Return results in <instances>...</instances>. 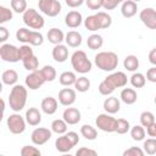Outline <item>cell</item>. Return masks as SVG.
<instances>
[{"label":"cell","instance_id":"50","mask_svg":"<svg viewBox=\"0 0 156 156\" xmlns=\"http://www.w3.org/2000/svg\"><path fill=\"white\" fill-rule=\"evenodd\" d=\"M90 10H99L102 7V0H84Z\"/></svg>","mask_w":156,"mask_h":156},{"label":"cell","instance_id":"5","mask_svg":"<svg viewBox=\"0 0 156 156\" xmlns=\"http://www.w3.org/2000/svg\"><path fill=\"white\" fill-rule=\"evenodd\" d=\"M78 143H79L78 133L72 130V132H66V133L61 134V136H58L55 140V146L58 152L65 154V152L71 151Z\"/></svg>","mask_w":156,"mask_h":156},{"label":"cell","instance_id":"1","mask_svg":"<svg viewBox=\"0 0 156 156\" xmlns=\"http://www.w3.org/2000/svg\"><path fill=\"white\" fill-rule=\"evenodd\" d=\"M128 82V78L124 72L117 71L108 74L100 84H99V93L104 96L111 95L116 88H123Z\"/></svg>","mask_w":156,"mask_h":156},{"label":"cell","instance_id":"4","mask_svg":"<svg viewBox=\"0 0 156 156\" xmlns=\"http://www.w3.org/2000/svg\"><path fill=\"white\" fill-rule=\"evenodd\" d=\"M71 66L76 72L85 74L91 71L93 63L83 50H76L71 56Z\"/></svg>","mask_w":156,"mask_h":156},{"label":"cell","instance_id":"58","mask_svg":"<svg viewBox=\"0 0 156 156\" xmlns=\"http://www.w3.org/2000/svg\"><path fill=\"white\" fill-rule=\"evenodd\" d=\"M132 1H134V2H139V1H141V0H132Z\"/></svg>","mask_w":156,"mask_h":156},{"label":"cell","instance_id":"26","mask_svg":"<svg viewBox=\"0 0 156 156\" xmlns=\"http://www.w3.org/2000/svg\"><path fill=\"white\" fill-rule=\"evenodd\" d=\"M76 78H77V76H76L74 72L65 71V72H62V73L60 74V77H58V82H60V84L63 85V87H71V85L74 84Z\"/></svg>","mask_w":156,"mask_h":156},{"label":"cell","instance_id":"52","mask_svg":"<svg viewBox=\"0 0 156 156\" xmlns=\"http://www.w3.org/2000/svg\"><path fill=\"white\" fill-rule=\"evenodd\" d=\"M9 37H10V32H9V29H7L6 27H4V26L0 24V43L4 44V43L9 39Z\"/></svg>","mask_w":156,"mask_h":156},{"label":"cell","instance_id":"38","mask_svg":"<svg viewBox=\"0 0 156 156\" xmlns=\"http://www.w3.org/2000/svg\"><path fill=\"white\" fill-rule=\"evenodd\" d=\"M11 10L16 13H23L27 7V0H10Z\"/></svg>","mask_w":156,"mask_h":156},{"label":"cell","instance_id":"39","mask_svg":"<svg viewBox=\"0 0 156 156\" xmlns=\"http://www.w3.org/2000/svg\"><path fill=\"white\" fill-rule=\"evenodd\" d=\"M22 63H23V67H24L27 71L32 72V71L38 69L39 60H38V57H37L35 55H33V56H30V57H28V58L23 60V61H22Z\"/></svg>","mask_w":156,"mask_h":156},{"label":"cell","instance_id":"12","mask_svg":"<svg viewBox=\"0 0 156 156\" xmlns=\"http://www.w3.org/2000/svg\"><path fill=\"white\" fill-rule=\"evenodd\" d=\"M24 83H26V87L29 88L30 90H37L45 83V79H44L40 69H35V71H32L26 77Z\"/></svg>","mask_w":156,"mask_h":156},{"label":"cell","instance_id":"53","mask_svg":"<svg viewBox=\"0 0 156 156\" xmlns=\"http://www.w3.org/2000/svg\"><path fill=\"white\" fill-rule=\"evenodd\" d=\"M65 1H66V5L68 7H72V9L79 7L84 4V0H65Z\"/></svg>","mask_w":156,"mask_h":156},{"label":"cell","instance_id":"35","mask_svg":"<svg viewBox=\"0 0 156 156\" xmlns=\"http://www.w3.org/2000/svg\"><path fill=\"white\" fill-rule=\"evenodd\" d=\"M84 21V27L85 29L90 30V32H96L100 29V24H99V21H98V17L95 15H90L88 16Z\"/></svg>","mask_w":156,"mask_h":156},{"label":"cell","instance_id":"28","mask_svg":"<svg viewBox=\"0 0 156 156\" xmlns=\"http://www.w3.org/2000/svg\"><path fill=\"white\" fill-rule=\"evenodd\" d=\"M95 16L98 17V21H99V24H100V29H106V28L111 27V24H112V17L107 12L99 11V12L95 13Z\"/></svg>","mask_w":156,"mask_h":156},{"label":"cell","instance_id":"29","mask_svg":"<svg viewBox=\"0 0 156 156\" xmlns=\"http://www.w3.org/2000/svg\"><path fill=\"white\" fill-rule=\"evenodd\" d=\"M102 44H104V39H102V37H101L100 34H91V35H89L88 39H87V45H88V48L91 49V50H98V49H100V48L102 46Z\"/></svg>","mask_w":156,"mask_h":156},{"label":"cell","instance_id":"47","mask_svg":"<svg viewBox=\"0 0 156 156\" xmlns=\"http://www.w3.org/2000/svg\"><path fill=\"white\" fill-rule=\"evenodd\" d=\"M144 150L138 146H130L129 149L123 151V156H144Z\"/></svg>","mask_w":156,"mask_h":156},{"label":"cell","instance_id":"20","mask_svg":"<svg viewBox=\"0 0 156 156\" xmlns=\"http://www.w3.org/2000/svg\"><path fill=\"white\" fill-rule=\"evenodd\" d=\"M26 123H28L29 126H39V123L41 122V113L37 107H29L26 111V116H24Z\"/></svg>","mask_w":156,"mask_h":156},{"label":"cell","instance_id":"56","mask_svg":"<svg viewBox=\"0 0 156 156\" xmlns=\"http://www.w3.org/2000/svg\"><path fill=\"white\" fill-rule=\"evenodd\" d=\"M5 108H6L5 101H4V99H1V98H0V123H1V121H2V118H4V112H5Z\"/></svg>","mask_w":156,"mask_h":156},{"label":"cell","instance_id":"6","mask_svg":"<svg viewBox=\"0 0 156 156\" xmlns=\"http://www.w3.org/2000/svg\"><path fill=\"white\" fill-rule=\"evenodd\" d=\"M22 15H23L22 20L24 24L32 29H41L45 24L44 17L35 9H27Z\"/></svg>","mask_w":156,"mask_h":156},{"label":"cell","instance_id":"14","mask_svg":"<svg viewBox=\"0 0 156 156\" xmlns=\"http://www.w3.org/2000/svg\"><path fill=\"white\" fill-rule=\"evenodd\" d=\"M77 99L76 90L72 88H63L58 91V102L62 106H71Z\"/></svg>","mask_w":156,"mask_h":156},{"label":"cell","instance_id":"15","mask_svg":"<svg viewBox=\"0 0 156 156\" xmlns=\"http://www.w3.org/2000/svg\"><path fill=\"white\" fill-rule=\"evenodd\" d=\"M80 118H82V115H80V111L76 107H67L63 113H62V119L69 124V126H74L77 123L80 122Z\"/></svg>","mask_w":156,"mask_h":156},{"label":"cell","instance_id":"11","mask_svg":"<svg viewBox=\"0 0 156 156\" xmlns=\"http://www.w3.org/2000/svg\"><path fill=\"white\" fill-rule=\"evenodd\" d=\"M52 135V132L49 129V128H44V127H38L35 128L32 134H30V139H32V143L34 145H44L45 143H48L50 140Z\"/></svg>","mask_w":156,"mask_h":156},{"label":"cell","instance_id":"31","mask_svg":"<svg viewBox=\"0 0 156 156\" xmlns=\"http://www.w3.org/2000/svg\"><path fill=\"white\" fill-rule=\"evenodd\" d=\"M80 134L87 140H95L98 138V130L90 124H83L80 127Z\"/></svg>","mask_w":156,"mask_h":156},{"label":"cell","instance_id":"36","mask_svg":"<svg viewBox=\"0 0 156 156\" xmlns=\"http://www.w3.org/2000/svg\"><path fill=\"white\" fill-rule=\"evenodd\" d=\"M40 72H41L44 79H45V82H52V80L56 79L57 73H56V69H55L51 65H45V66L40 69Z\"/></svg>","mask_w":156,"mask_h":156},{"label":"cell","instance_id":"43","mask_svg":"<svg viewBox=\"0 0 156 156\" xmlns=\"http://www.w3.org/2000/svg\"><path fill=\"white\" fill-rule=\"evenodd\" d=\"M143 147H144V152H146L147 155H155L156 154V139L149 138L144 140Z\"/></svg>","mask_w":156,"mask_h":156},{"label":"cell","instance_id":"42","mask_svg":"<svg viewBox=\"0 0 156 156\" xmlns=\"http://www.w3.org/2000/svg\"><path fill=\"white\" fill-rule=\"evenodd\" d=\"M155 123V116L150 111H144L140 113V124L143 127H149L150 124Z\"/></svg>","mask_w":156,"mask_h":156},{"label":"cell","instance_id":"24","mask_svg":"<svg viewBox=\"0 0 156 156\" xmlns=\"http://www.w3.org/2000/svg\"><path fill=\"white\" fill-rule=\"evenodd\" d=\"M46 38L49 40V43L56 45V44H61L63 40H65V34L61 29L58 28H51L48 30V34H46Z\"/></svg>","mask_w":156,"mask_h":156},{"label":"cell","instance_id":"19","mask_svg":"<svg viewBox=\"0 0 156 156\" xmlns=\"http://www.w3.org/2000/svg\"><path fill=\"white\" fill-rule=\"evenodd\" d=\"M51 55H52V58L56 62L62 63V62H65L68 58V49L63 44H56L54 46V49H52Z\"/></svg>","mask_w":156,"mask_h":156},{"label":"cell","instance_id":"16","mask_svg":"<svg viewBox=\"0 0 156 156\" xmlns=\"http://www.w3.org/2000/svg\"><path fill=\"white\" fill-rule=\"evenodd\" d=\"M82 23H83V16L79 11L73 10L65 16V24L68 28H78Z\"/></svg>","mask_w":156,"mask_h":156},{"label":"cell","instance_id":"48","mask_svg":"<svg viewBox=\"0 0 156 156\" xmlns=\"http://www.w3.org/2000/svg\"><path fill=\"white\" fill-rule=\"evenodd\" d=\"M124 0H102V7L105 10H113Z\"/></svg>","mask_w":156,"mask_h":156},{"label":"cell","instance_id":"30","mask_svg":"<svg viewBox=\"0 0 156 156\" xmlns=\"http://www.w3.org/2000/svg\"><path fill=\"white\" fill-rule=\"evenodd\" d=\"M73 85H74V88H76L77 91L85 93V91H88L90 89V80H89V78L82 76V77L76 78V82H74Z\"/></svg>","mask_w":156,"mask_h":156},{"label":"cell","instance_id":"55","mask_svg":"<svg viewBox=\"0 0 156 156\" xmlns=\"http://www.w3.org/2000/svg\"><path fill=\"white\" fill-rule=\"evenodd\" d=\"M149 61L151 65H156V48H152L149 52Z\"/></svg>","mask_w":156,"mask_h":156},{"label":"cell","instance_id":"8","mask_svg":"<svg viewBox=\"0 0 156 156\" xmlns=\"http://www.w3.org/2000/svg\"><path fill=\"white\" fill-rule=\"evenodd\" d=\"M38 6L39 10L49 17H56L62 10V6L58 0H39Z\"/></svg>","mask_w":156,"mask_h":156},{"label":"cell","instance_id":"45","mask_svg":"<svg viewBox=\"0 0 156 156\" xmlns=\"http://www.w3.org/2000/svg\"><path fill=\"white\" fill-rule=\"evenodd\" d=\"M29 33L30 29L23 27V28H18L16 32V39L23 44H28V39H29Z\"/></svg>","mask_w":156,"mask_h":156},{"label":"cell","instance_id":"33","mask_svg":"<svg viewBox=\"0 0 156 156\" xmlns=\"http://www.w3.org/2000/svg\"><path fill=\"white\" fill-rule=\"evenodd\" d=\"M129 132H130V136H132V139L134 141H141V140L145 139V134L146 133H145V129H144V127L141 124H136V126L132 127L129 129Z\"/></svg>","mask_w":156,"mask_h":156},{"label":"cell","instance_id":"7","mask_svg":"<svg viewBox=\"0 0 156 156\" xmlns=\"http://www.w3.org/2000/svg\"><path fill=\"white\" fill-rule=\"evenodd\" d=\"M6 126L12 134H22L26 130V119L18 112H15L7 117Z\"/></svg>","mask_w":156,"mask_h":156},{"label":"cell","instance_id":"54","mask_svg":"<svg viewBox=\"0 0 156 156\" xmlns=\"http://www.w3.org/2000/svg\"><path fill=\"white\" fill-rule=\"evenodd\" d=\"M150 138H155L156 136V122L150 124L149 127H146V132H145Z\"/></svg>","mask_w":156,"mask_h":156},{"label":"cell","instance_id":"23","mask_svg":"<svg viewBox=\"0 0 156 156\" xmlns=\"http://www.w3.org/2000/svg\"><path fill=\"white\" fill-rule=\"evenodd\" d=\"M119 98H121V101L124 102L126 105H133L136 101L138 95L133 88H123L119 94Z\"/></svg>","mask_w":156,"mask_h":156},{"label":"cell","instance_id":"34","mask_svg":"<svg viewBox=\"0 0 156 156\" xmlns=\"http://www.w3.org/2000/svg\"><path fill=\"white\" fill-rule=\"evenodd\" d=\"M129 82H130V84H132L133 88H143V87L145 85V83H146V78H145V76H144L143 73H140V72H134V73L130 76Z\"/></svg>","mask_w":156,"mask_h":156},{"label":"cell","instance_id":"13","mask_svg":"<svg viewBox=\"0 0 156 156\" xmlns=\"http://www.w3.org/2000/svg\"><path fill=\"white\" fill-rule=\"evenodd\" d=\"M139 18L143 22V24H145L147 28H156V11L154 7H145L144 10H141L139 13Z\"/></svg>","mask_w":156,"mask_h":156},{"label":"cell","instance_id":"32","mask_svg":"<svg viewBox=\"0 0 156 156\" xmlns=\"http://www.w3.org/2000/svg\"><path fill=\"white\" fill-rule=\"evenodd\" d=\"M67 123L62 119V118H57V119H54L51 122V132L52 133H56V134H63L67 132Z\"/></svg>","mask_w":156,"mask_h":156},{"label":"cell","instance_id":"22","mask_svg":"<svg viewBox=\"0 0 156 156\" xmlns=\"http://www.w3.org/2000/svg\"><path fill=\"white\" fill-rule=\"evenodd\" d=\"M65 41L69 48H78L80 46L83 38L82 34L77 30H69L67 34H65Z\"/></svg>","mask_w":156,"mask_h":156},{"label":"cell","instance_id":"10","mask_svg":"<svg viewBox=\"0 0 156 156\" xmlns=\"http://www.w3.org/2000/svg\"><path fill=\"white\" fill-rule=\"evenodd\" d=\"M0 57L2 61L5 62H18L20 61V56H18V48L15 46L13 44H9V43H4L0 46Z\"/></svg>","mask_w":156,"mask_h":156},{"label":"cell","instance_id":"41","mask_svg":"<svg viewBox=\"0 0 156 156\" xmlns=\"http://www.w3.org/2000/svg\"><path fill=\"white\" fill-rule=\"evenodd\" d=\"M34 52H33V49L29 44H23L18 48V56H20V61H23L30 56H33Z\"/></svg>","mask_w":156,"mask_h":156},{"label":"cell","instance_id":"3","mask_svg":"<svg viewBox=\"0 0 156 156\" xmlns=\"http://www.w3.org/2000/svg\"><path fill=\"white\" fill-rule=\"evenodd\" d=\"M96 67L105 72H112L118 66V56L113 51H100L94 56Z\"/></svg>","mask_w":156,"mask_h":156},{"label":"cell","instance_id":"9","mask_svg":"<svg viewBox=\"0 0 156 156\" xmlns=\"http://www.w3.org/2000/svg\"><path fill=\"white\" fill-rule=\"evenodd\" d=\"M96 127L106 133H113L116 130V118L110 113H100L95 119Z\"/></svg>","mask_w":156,"mask_h":156},{"label":"cell","instance_id":"49","mask_svg":"<svg viewBox=\"0 0 156 156\" xmlns=\"http://www.w3.org/2000/svg\"><path fill=\"white\" fill-rule=\"evenodd\" d=\"M76 155L77 156H88V155H90V156H95V155H98V152L95 151V150H93V149H89V147H80V149H78L77 151H76Z\"/></svg>","mask_w":156,"mask_h":156},{"label":"cell","instance_id":"46","mask_svg":"<svg viewBox=\"0 0 156 156\" xmlns=\"http://www.w3.org/2000/svg\"><path fill=\"white\" fill-rule=\"evenodd\" d=\"M20 154H21L22 156H40V155H41V152H40V150H39L38 147L30 146V145H24V146L21 149Z\"/></svg>","mask_w":156,"mask_h":156},{"label":"cell","instance_id":"27","mask_svg":"<svg viewBox=\"0 0 156 156\" xmlns=\"http://www.w3.org/2000/svg\"><path fill=\"white\" fill-rule=\"evenodd\" d=\"M123 66L127 71L135 72L139 68V58L135 55H127L123 61Z\"/></svg>","mask_w":156,"mask_h":156},{"label":"cell","instance_id":"2","mask_svg":"<svg viewBox=\"0 0 156 156\" xmlns=\"http://www.w3.org/2000/svg\"><path fill=\"white\" fill-rule=\"evenodd\" d=\"M27 96H28L27 88L24 85H21V84H15L10 91V95H9L10 108L15 112L22 111L26 106Z\"/></svg>","mask_w":156,"mask_h":156},{"label":"cell","instance_id":"57","mask_svg":"<svg viewBox=\"0 0 156 156\" xmlns=\"http://www.w3.org/2000/svg\"><path fill=\"white\" fill-rule=\"evenodd\" d=\"M1 91H2V82L0 80V93H1Z\"/></svg>","mask_w":156,"mask_h":156},{"label":"cell","instance_id":"21","mask_svg":"<svg viewBox=\"0 0 156 156\" xmlns=\"http://www.w3.org/2000/svg\"><path fill=\"white\" fill-rule=\"evenodd\" d=\"M138 11V2H134L132 0H124L121 6V13L126 18H130L136 15Z\"/></svg>","mask_w":156,"mask_h":156},{"label":"cell","instance_id":"40","mask_svg":"<svg viewBox=\"0 0 156 156\" xmlns=\"http://www.w3.org/2000/svg\"><path fill=\"white\" fill-rule=\"evenodd\" d=\"M129 129H130V124L127 119H124V118L116 119V130L115 132L117 134H126L129 132Z\"/></svg>","mask_w":156,"mask_h":156},{"label":"cell","instance_id":"18","mask_svg":"<svg viewBox=\"0 0 156 156\" xmlns=\"http://www.w3.org/2000/svg\"><path fill=\"white\" fill-rule=\"evenodd\" d=\"M102 107L106 111V113L115 115L121 110V101L116 96H108V98H106L104 100Z\"/></svg>","mask_w":156,"mask_h":156},{"label":"cell","instance_id":"51","mask_svg":"<svg viewBox=\"0 0 156 156\" xmlns=\"http://www.w3.org/2000/svg\"><path fill=\"white\" fill-rule=\"evenodd\" d=\"M146 79L151 83H156V67L152 66L146 71Z\"/></svg>","mask_w":156,"mask_h":156},{"label":"cell","instance_id":"25","mask_svg":"<svg viewBox=\"0 0 156 156\" xmlns=\"http://www.w3.org/2000/svg\"><path fill=\"white\" fill-rule=\"evenodd\" d=\"M17 80H18V73L15 69H12V68L4 71L2 74H1V82H2V84L15 85L17 83Z\"/></svg>","mask_w":156,"mask_h":156},{"label":"cell","instance_id":"44","mask_svg":"<svg viewBox=\"0 0 156 156\" xmlns=\"http://www.w3.org/2000/svg\"><path fill=\"white\" fill-rule=\"evenodd\" d=\"M12 17H13V12H12V10H10V9L6 7V6L0 5V24L11 21Z\"/></svg>","mask_w":156,"mask_h":156},{"label":"cell","instance_id":"37","mask_svg":"<svg viewBox=\"0 0 156 156\" xmlns=\"http://www.w3.org/2000/svg\"><path fill=\"white\" fill-rule=\"evenodd\" d=\"M44 43V37L40 32L38 30H30L29 33V39H28V44L30 46H39Z\"/></svg>","mask_w":156,"mask_h":156},{"label":"cell","instance_id":"17","mask_svg":"<svg viewBox=\"0 0 156 156\" xmlns=\"http://www.w3.org/2000/svg\"><path fill=\"white\" fill-rule=\"evenodd\" d=\"M57 106H58V102L52 96L44 98L41 100V104H40V108L45 115H54L57 111Z\"/></svg>","mask_w":156,"mask_h":156}]
</instances>
